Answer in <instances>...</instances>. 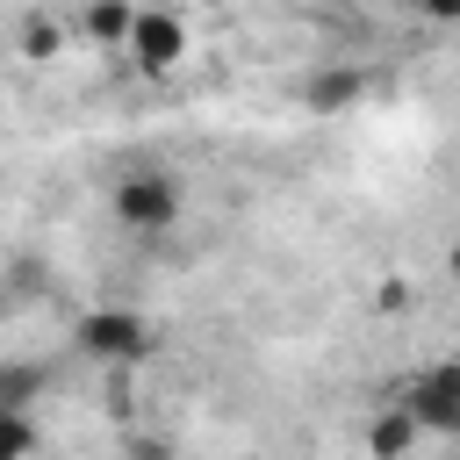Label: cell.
<instances>
[{
	"mask_svg": "<svg viewBox=\"0 0 460 460\" xmlns=\"http://www.w3.org/2000/svg\"><path fill=\"white\" fill-rule=\"evenodd\" d=\"M108 216H115V230H129V237H165V230H180V216H187V187H180V172H165V165H129V172L108 187Z\"/></svg>",
	"mask_w": 460,
	"mask_h": 460,
	"instance_id": "1",
	"label": "cell"
},
{
	"mask_svg": "<svg viewBox=\"0 0 460 460\" xmlns=\"http://www.w3.org/2000/svg\"><path fill=\"white\" fill-rule=\"evenodd\" d=\"M151 345H158L151 316H137L122 302H101V309H86L72 323V352L93 359V367H137V359H151Z\"/></svg>",
	"mask_w": 460,
	"mask_h": 460,
	"instance_id": "2",
	"label": "cell"
},
{
	"mask_svg": "<svg viewBox=\"0 0 460 460\" xmlns=\"http://www.w3.org/2000/svg\"><path fill=\"white\" fill-rule=\"evenodd\" d=\"M395 402L417 417V431H438V438H460V359H424Z\"/></svg>",
	"mask_w": 460,
	"mask_h": 460,
	"instance_id": "3",
	"label": "cell"
},
{
	"mask_svg": "<svg viewBox=\"0 0 460 460\" xmlns=\"http://www.w3.org/2000/svg\"><path fill=\"white\" fill-rule=\"evenodd\" d=\"M122 58H129L144 79H172L180 58H187V22H180L172 7H137V29H129Z\"/></svg>",
	"mask_w": 460,
	"mask_h": 460,
	"instance_id": "4",
	"label": "cell"
},
{
	"mask_svg": "<svg viewBox=\"0 0 460 460\" xmlns=\"http://www.w3.org/2000/svg\"><path fill=\"white\" fill-rule=\"evenodd\" d=\"M295 101H302L309 115H352V108L367 101V65H345V58H323L316 72H302V86H295Z\"/></svg>",
	"mask_w": 460,
	"mask_h": 460,
	"instance_id": "5",
	"label": "cell"
},
{
	"mask_svg": "<svg viewBox=\"0 0 460 460\" xmlns=\"http://www.w3.org/2000/svg\"><path fill=\"white\" fill-rule=\"evenodd\" d=\"M417 417L402 410V402H381L374 410V424H367V460H410L417 453Z\"/></svg>",
	"mask_w": 460,
	"mask_h": 460,
	"instance_id": "6",
	"label": "cell"
},
{
	"mask_svg": "<svg viewBox=\"0 0 460 460\" xmlns=\"http://www.w3.org/2000/svg\"><path fill=\"white\" fill-rule=\"evenodd\" d=\"M79 29H86L93 50H122L129 29H137V0H86L79 7Z\"/></svg>",
	"mask_w": 460,
	"mask_h": 460,
	"instance_id": "7",
	"label": "cell"
},
{
	"mask_svg": "<svg viewBox=\"0 0 460 460\" xmlns=\"http://www.w3.org/2000/svg\"><path fill=\"white\" fill-rule=\"evenodd\" d=\"M36 395H43V367L7 359V367H0V410H29Z\"/></svg>",
	"mask_w": 460,
	"mask_h": 460,
	"instance_id": "8",
	"label": "cell"
},
{
	"mask_svg": "<svg viewBox=\"0 0 460 460\" xmlns=\"http://www.w3.org/2000/svg\"><path fill=\"white\" fill-rule=\"evenodd\" d=\"M36 446H43L36 417L29 410H0V460H36Z\"/></svg>",
	"mask_w": 460,
	"mask_h": 460,
	"instance_id": "9",
	"label": "cell"
},
{
	"mask_svg": "<svg viewBox=\"0 0 460 460\" xmlns=\"http://www.w3.org/2000/svg\"><path fill=\"white\" fill-rule=\"evenodd\" d=\"M58 50H65V29H58L50 14H29V22H22V58H36V65H50Z\"/></svg>",
	"mask_w": 460,
	"mask_h": 460,
	"instance_id": "10",
	"label": "cell"
},
{
	"mask_svg": "<svg viewBox=\"0 0 460 460\" xmlns=\"http://www.w3.org/2000/svg\"><path fill=\"white\" fill-rule=\"evenodd\" d=\"M424 22H460V0H410Z\"/></svg>",
	"mask_w": 460,
	"mask_h": 460,
	"instance_id": "11",
	"label": "cell"
},
{
	"mask_svg": "<svg viewBox=\"0 0 460 460\" xmlns=\"http://www.w3.org/2000/svg\"><path fill=\"white\" fill-rule=\"evenodd\" d=\"M129 460H172L165 438H129Z\"/></svg>",
	"mask_w": 460,
	"mask_h": 460,
	"instance_id": "12",
	"label": "cell"
}]
</instances>
